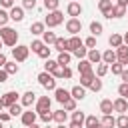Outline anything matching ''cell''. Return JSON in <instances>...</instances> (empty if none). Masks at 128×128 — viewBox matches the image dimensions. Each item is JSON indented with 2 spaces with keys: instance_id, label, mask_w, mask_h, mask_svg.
<instances>
[{
  "instance_id": "obj_1",
  "label": "cell",
  "mask_w": 128,
  "mask_h": 128,
  "mask_svg": "<svg viewBox=\"0 0 128 128\" xmlns=\"http://www.w3.org/2000/svg\"><path fill=\"white\" fill-rule=\"evenodd\" d=\"M0 34H2V38H4V42H6L8 46H14V44H16V32H14L12 28H4Z\"/></svg>"
},
{
  "instance_id": "obj_2",
  "label": "cell",
  "mask_w": 128,
  "mask_h": 128,
  "mask_svg": "<svg viewBox=\"0 0 128 128\" xmlns=\"http://www.w3.org/2000/svg\"><path fill=\"white\" fill-rule=\"evenodd\" d=\"M38 80H40V84H42L44 88H48V90L56 88V82H54V78H52V76H48L46 72H42V74L38 76Z\"/></svg>"
},
{
  "instance_id": "obj_3",
  "label": "cell",
  "mask_w": 128,
  "mask_h": 128,
  "mask_svg": "<svg viewBox=\"0 0 128 128\" xmlns=\"http://www.w3.org/2000/svg\"><path fill=\"white\" fill-rule=\"evenodd\" d=\"M62 22V14L60 12H52L48 18H46V24L48 26H56V24H60Z\"/></svg>"
},
{
  "instance_id": "obj_4",
  "label": "cell",
  "mask_w": 128,
  "mask_h": 128,
  "mask_svg": "<svg viewBox=\"0 0 128 128\" xmlns=\"http://www.w3.org/2000/svg\"><path fill=\"white\" fill-rule=\"evenodd\" d=\"M16 98H18L16 92H6L4 98H2V104L4 106H12V104H16Z\"/></svg>"
},
{
  "instance_id": "obj_5",
  "label": "cell",
  "mask_w": 128,
  "mask_h": 128,
  "mask_svg": "<svg viewBox=\"0 0 128 128\" xmlns=\"http://www.w3.org/2000/svg\"><path fill=\"white\" fill-rule=\"evenodd\" d=\"M56 100H58V102H64V104H66V102L70 100V94H68V92H66L64 88H56Z\"/></svg>"
},
{
  "instance_id": "obj_6",
  "label": "cell",
  "mask_w": 128,
  "mask_h": 128,
  "mask_svg": "<svg viewBox=\"0 0 128 128\" xmlns=\"http://www.w3.org/2000/svg\"><path fill=\"white\" fill-rule=\"evenodd\" d=\"M66 28H68V32H72V34H76V32H80V28H82V24L74 18V20H70L68 24H66Z\"/></svg>"
},
{
  "instance_id": "obj_7",
  "label": "cell",
  "mask_w": 128,
  "mask_h": 128,
  "mask_svg": "<svg viewBox=\"0 0 128 128\" xmlns=\"http://www.w3.org/2000/svg\"><path fill=\"white\" fill-rule=\"evenodd\" d=\"M26 54H28V48H26V46H18V48H14V58H16V60H24Z\"/></svg>"
},
{
  "instance_id": "obj_8",
  "label": "cell",
  "mask_w": 128,
  "mask_h": 128,
  "mask_svg": "<svg viewBox=\"0 0 128 128\" xmlns=\"http://www.w3.org/2000/svg\"><path fill=\"white\" fill-rule=\"evenodd\" d=\"M48 108H50V98H48V96L40 98V102H38V112H40V114H42V112H48Z\"/></svg>"
},
{
  "instance_id": "obj_9",
  "label": "cell",
  "mask_w": 128,
  "mask_h": 128,
  "mask_svg": "<svg viewBox=\"0 0 128 128\" xmlns=\"http://www.w3.org/2000/svg\"><path fill=\"white\" fill-rule=\"evenodd\" d=\"M34 120H36V114H34V112H24V114H22V122H24L26 126H32Z\"/></svg>"
},
{
  "instance_id": "obj_10",
  "label": "cell",
  "mask_w": 128,
  "mask_h": 128,
  "mask_svg": "<svg viewBox=\"0 0 128 128\" xmlns=\"http://www.w3.org/2000/svg\"><path fill=\"white\" fill-rule=\"evenodd\" d=\"M10 18H12V20H16V22H20V20L24 18V12H22V8H12V12H10Z\"/></svg>"
},
{
  "instance_id": "obj_11",
  "label": "cell",
  "mask_w": 128,
  "mask_h": 128,
  "mask_svg": "<svg viewBox=\"0 0 128 128\" xmlns=\"http://www.w3.org/2000/svg\"><path fill=\"white\" fill-rule=\"evenodd\" d=\"M112 106H114L118 112H126V108H128V104H126V98H120V100H116Z\"/></svg>"
},
{
  "instance_id": "obj_12",
  "label": "cell",
  "mask_w": 128,
  "mask_h": 128,
  "mask_svg": "<svg viewBox=\"0 0 128 128\" xmlns=\"http://www.w3.org/2000/svg\"><path fill=\"white\" fill-rule=\"evenodd\" d=\"M80 10H82V8H80V4H78V2H72V4L68 6V14H70V16H78V14H80Z\"/></svg>"
},
{
  "instance_id": "obj_13",
  "label": "cell",
  "mask_w": 128,
  "mask_h": 128,
  "mask_svg": "<svg viewBox=\"0 0 128 128\" xmlns=\"http://www.w3.org/2000/svg\"><path fill=\"white\" fill-rule=\"evenodd\" d=\"M56 50H60V52H64V50H68V40H64V38H56Z\"/></svg>"
},
{
  "instance_id": "obj_14",
  "label": "cell",
  "mask_w": 128,
  "mask_h": 128,
  "mask_svg": "<svg viewBox=\"0 0 128 128\" xmlns=\"http://www.w3.org/2000/svg\"><path fill=\"white\" fill-rule=\"evenodd\" d=\"M110 8H112L110 0H102V2H100V10H102V12H104L108 18H110Z\"/></svg>"
},
{
  "instance_id": "obj_15",
  "label": "cell",
  "mask_w": 128,
  "mask_h": 128,
  "mask_svg": "<svg viewBox=\"0 0 128 128\" xmlns=\"http://www.w3.org/2000/svg\"><path fill=\"white\" fill-rule=\"evenodd\" d=\"M112 108H114V106H112V102H110V100H104V102L100 104V110H102V112H104L106 116H108V114L112 112Z\"/></svg>"
},
{
  "instance_id": "obj_16",
  "label": "cell",
  "mask_w": 128,
  "mask_h": 128,
  "mask_svg": "<svg viewBox=\"0 0 128 128\" xmlns=\"http://www.w3.org/2000/svg\"><path fill=\"white\" fill-rule=\"evenodd\" d=\"M118 58H120V64H128V48H120Z\"/></svg>"
},
{
  "instance_id": "obj_17",
  "label": "cell",
  "mask_w": 128,
  "mask_h": 128,
  "mask_svg": "<svg viewBox=\"0 0 128 128\" xmlns=\"http://www.w3.org/2000/svg\"><path fill=\"white\" fill-rule=\"evenodd\" d=\"M114 124H116V120H114V118H112V116H110V114H108V116H104V118H102V126H104V128H112V126H114Z\"/></svg>"
},
{
  "instance_id": "obj_18",
  "label": "cell",
  "mask_w": 128,
  "mask_h": 128,
  "mask_svg": "<svg viewBox=\"0 0 128 128\" xmlns=\"http://www.w3.org/2000/svg\"><path fill=\"white\" fill-rule=\"evenodd\" d=\"M80 46H82V42H80L78 38H72V40H68V48H70V50H78Z\"/></svg>"
},
{
  "instance_id": "obj_19",
  "label": "cell",
  "mask_w": 128,
  "mask_h": 128,
  "mask_svg": "<svg viewBox=\"0 0 128 128\" xmlns=\"http://www.w3.org/2000/svg\"><path fill=\"white\" fill-rule=\"evenodd\" d=\"M114 60H116V54H114L112 50H108V52H104V62H106V64H112Z\"/></svg>"
},
{
  "instance_id": "obj_20",
  "label": "cell",
  "mask_w": 128,
  "mask_h": 128,
  "mask_svg": "<svg viewBox=\"0 0 128 128\" xmlns=\"http://www.w3.org/2000/svg\"><path fill=\"white\" fill-rule=\"evenodd\" d=\"M72 96H74L76 100H82V98H84V88H80V86H76V88L72 90Z\"/></svg>"
},
{
  "instance_id": "obj_21",
  "label": "cell",
  "mask_w": 128,
  "mask_h": 128,
  "mask_svg": "<svg viewBox=\"0 0 128 128\" xmlns=\"http://www.w3.org/2000/svg\"><path fill=\"white\" fill-rule=\"evenodd\" d=\"M34 96H36L34 92H26V94H24V98H22V102H24L26 106H30V104L34 102Z\"/></svg>"
},
{
  "instance_id": "obj_22",
  "label": "cell",
  "mask_w": 128,
  "mask_h": 128,
  "mask_svg": "<svg viewBox=\"0 0 128 128\" xmlns=\"http://www.w3.org/2000/svg\"><path fill=\"white\" fill-rule=\"evenodd\" d=\"M124 14V6H116L114 10H110V18L114 16V18H118V16H122Z\"/></svg>"
},
{
  "instance_id": "obj_23",
  "label": "cell",
  "mask_w": 128,
  "mask_h": 128,
  "mask_svg": "<svg viewBox=\"0 0 128 128\" xmlns=\"http://www.w3.org/2000/svg\"><path fill=\"white\" fill-rule=\"evenodd\" d=\"M32 34H42V30H44V24H40V22H36V24H32Z\"/></svg>"
},
{
  "instance_id": "obj_24",
  "label": "cell",
  "mask_w": 128,
  "mask_h": 128,
  "mask_svg": "<svg viewBox=\"0 0 128 128\" xmlns=\"http://www.w3.org/2000/svg\"><path fill=\"white\" fill-rule=\"evenodd\" d=\"M90 30H92V34H96V36H98V34L102 32V24H98V22H92V24H90Z\"/></svg>"
},
{
  "instance_id": "obj_25",
  "label": "cell",
  "mask_w": 128,
  "mask_h": 128,
  "mask_svg": "<svg viewBox=\"0 0 128 128\" xmlns=\"http://www.w3.org/2000/svg\"><path fill=\"white\" fill-rule=\"evenodd\" d=\"M52 118H54L56 122H64V120H66V112H64V110H58V112H56Z\"/></svg>"
},
{
  "instance_id": "obj_26",
  "label": "cell",
  "mask_w": 128,
  "mask_h": 128,
  "mask_svg": "<svg viewBox=\"0 0 128 128\" xmlns=\"http://www.w3.org/2000/svg\"><path fill=\"white\" fill-rule=\"evenodd\" d=\"M116 124H118V128H128V116H120L116 120Z\"/></svg>"
},
{
  "instance_id": "obj_27",
  "label": "cell",
  "mask_w": 128,
  "mask_h": 128,
  "mask_svg": "<svg viewBox=\"0 0 128 128\" xmlns=\"http://www.w3.org/2000/svg\"><path fill=\"white\" fill-rule=\"evenodd\" d=\"M68 62H70V56H68L66 52H62V54L58 56V64H62V66H64V64H68Z\"/></svg>"
},
{
  "instance_id": "obj_28",
  "label": "cell",
  "mask_w": 128,
  "mask_h": 128,
  "mask_svg": "<svg viewBox=\"0 0 128 128\" xmlns=\"http://www.w3.org/2000/svg\"><path fill=\"white\" fill-rule=\"evenodd\" d=\"M86 124H88V128H96L100 122H98V118H96V116H90V118L86 120Z\"/></svg>"
},
{
  "instance_id": "obj_29",
  "label": "cell",
  "mask_w": 128,
  "mask_h": 128,
  "mask_svg": "<svg viewBox=\"0 0 128 128\" xmlns=\"http://www.w3.org/2000/svg\"><path fill=\"white\" fill-rule=\"evenodd\" d=\"M120 42H122V38H120L118 34H112V36H110V44H112V46H120Z\"/></svg>"
},
{
  "instance_id": "obj_30",
  "label": "cell",
  "mask_w": 128,
  "mask_h": 128,
  "mask_svg": "<svg viewBox=\"0 0 128 128\" xmlns=\"http://www.w3.org/2000/svg\"><path fill=\"white\" fill-rule=\"evenodd\" d=\"M18 70V66L16 64H12V62H6V74H14Z\"/></svg>"
},
{
  "instance_id": "obj_31",
  "label": "cell",
  "mask_w": 128,
  "mask_h": 128,
  "mask_svg": "<svg viewBox=\"0 0 128 128\" xmlns=\"http://www.w3.org/2000/svg\"><path fill=\"white\" fill-rule=\"evenodd\" d=\"M118 92H120V96H122V98H128V84L124 82V84L118 88Z\"/></svg>"
},
{
  "instance_id": "obj_32",
  "label": "cell",
  "mask_w": 128,
  "mask_h": 128,
  "mask_svg": "<svg viewBox=\"0 0 128 128\" xmlns=\"http://www.w3.org/2000/svg\"><path fill=\"white\" fill-rule=\"evenodd\" d=\"M80 72L82 74H90V62H82L80 64Z\"/></svg>"
},
{
  "instance_id": "obj_33",
  "label": "cell",
  "mask_w": 128,
  "mask_h": 128,
  "mask_svg": "<svg viewBox=\"0 0 128 128\" xmlns=\"http://www.w3.org/2000/svg\"><path fill=\"white\" fill-rule=\"evenodd\" d=\"M10 114H12V116H18V114H22L20 106H18V104H12V106H10Z\"/></svg>"
},
{
  "instance_id": "obj_34",
  "label": "cell",
  "mask_w": 128,
  "mask_h": 128,
  "mask_svg": "<svg viewBox=\"0 0 128 128\" xmlns=\"http://www.w3.org/2000/svg\"><path fill=\"white\" fill-rule=\"evenodd\" d=\"M44 40H46V42H56V36H54L52 32H44Z\"/></svg>"
},
{
  "instance_id": "obj_35",
  "label": "cell",
  "mask_w": 128,
  "mask_h": 128,
  "mask_svg": "<svg viewBox=\"0 0 128 128\" xmlns=\"http://www.w3.org/2000/svg\"><path fill=\"white\" fill-rule=\"evenodd\" d=\"M48 54H50V48H44V46H42V48L38 50V56H42V58H48Z\"/></svg>"
},
{
  "instance_id": "obj_36",
  "label": "cell",
  "mask_w": 128,
  "mask_h": 128,
  "mask_svg": "<svg viewBox=\"0 0 128 128\" xmlns=\"http://www.w3.org/2000/svg\"><path fill=\"white\" fill-rule=\"evenodd\" d=\"M92 80H94L92 74H84V76H82V84H92Z\"/></svg>"
},
{
  "instance_id": "obj_37",
  "label": "cell",
  "mask_w": 128,
  "mask_h": 128,
  "mask_svg": "<svg viewBox=\"0 0 128 128\" xmlns=\"http://www.w3.org/2000/svg\"><path fill=\"white\" fill-rule=\"evenodd\" d=\"M42 46H44V44H42L40 40H36V42H32V50H34V52H38V50H40Z\"/></svg>"
},
{
  "instance_id": "obj_38",
  "label": "cell",
  "mask_w": 128,
  "mask_h": 128,
  "mask_svg": "<svg viewBox=\"0 0 128 128\" xmlns=\"http://www.w3.org/2000/svg\"><path fill=\"white\" fill-rule=\"evenodd\" d=\"M90 60H92V62H98V60H100V54H98L96 50H92V52H90Z\"/></svg>"
},
{
  "instance_id": "obj_39",
  "label": "cell",
  "mask_w": 128,
  "mask_h": 128,
  "mask_svg": "<svg viewBox=\"0 0 128 128\" xmlns=\"http://www.w3.org/2000/svg\"><path fill=\"white\" fill-rule=\"evenodd\" d=\"M58 66V62H52V60H46V70H54Z\"/></svg>"
},
{
  "instance_id": "obj_40",
  "label": "cell",
  "mask_w": 128,
  "mask_h": 128,
  "mask_svg": "<svg viewBox=\"0 0 128 128\" xmlns=\"http://www.w3.org/2000/svg\"><path fill=\"white\" fill-rule=\"evenodd\" d=\"M90 86H92V90H100V88H102V82H100V80H92Z\"/></svg>"
},
{
  "instance_id": "obj_41",
  "label": "cell",
  "mask_w": 128,
  "mask_h": 128,
  "mask_svg": "<svg viewBox=\"0 0 128 128\" xmlns=\"http://www.w3.org/2000/svg\"><path fill=\"white\" fill-rule=\"evenodd\" d=\"M82 120H84V114L82 112H74V122H80L82 124Z\"/></svg>"
},
{
  "instance_id": "obj_42",
  "label": "cell",
  "mask_w": 128,
  "mask_h": 128,
  "mask_svg": "<svg viewBox=\"0 0 128 128\" xmlns=\"http://www.w3.org/2000/svg\"><path fill=\"white\" fill-rule=\"evenodd\" d=\"M44 4H46V8H56L58 6V0H46Z\"/></svg>"
},
{
  "instance_id": "obj_43",
  "label": "cell",
  "mask_w": 128,
  "mask_h": 128,
  "mask_svg": "<svg viewBox=\"0 0 128 128\" xmlns=\"http://www.w3.org/2000/svg\"><path fill=\"white\" fill-rule=\"evenodd\" d=\"M8 18H10V16H8L4 10H0V24H6V20H8Z\"/></svg>"
},
{
  "instance_id": "obj_44",
  "label": "cell",
  "mask_w": 128,
  "mask_h": 128,
  "mask_svg": "<svg viewBox=\"0 0 128 128\" xmlns=\"http://www.w3.org/2000/svg\"><path fill=\"white\" fill-rule=\"evenodd\" d=\"M112 72H116V74H122L124 70H122V64H114L112 66Z\"/></svg>"
},
{
  "instance_id": "obj_45",
  "label": "cell",
  "mask_w": 128,
  "mask_h": 128,
  "mask_svg": "<svg viewBox=\"0 0 128 128\" xmlns=\"http://www.w3.org/2000/svg\"><path fill=\"white\" fill-rule=\"evenodd\" d=\"M24 6L26 8H34L36 6V0H24Z\"/></svg>"
},
{
  "instance_id": "obj_46",
  "label": "cell",
  "mask_w": 128,
  "mask_h": 128,
  "mask_svg": "<svg viewBox=\"0 0 128 128\" xmlns=\"http://www.w3.org/2000/svg\"><path fill=\"white\" fill-rule=\"evenodd\" d=\"M62 70H64V68H58V66H56V68H54L52 72H54V76H58V78H62Z\"/></svg>"
},
{
  "instance_id": "obj_47",
  "label": "cell",
  "mask_w": 128,
  "mask_h": 128,
  "mask_svg": "<svg viewBox=\"0 0 128 128\" xmlns=\"http://www.w3.org/2000/svg\"><path fill=\"white\" fill-rule=\"evenodd\" d=\"M86 46L94 48V46H96V40H94V38H88V40H86Z\"/></svg>"
},
{
  "instance_id": "obj_48",
  "label": "cell",
  "mask_w": 128,
  "mask_h": 128,
  "mask_svg": "<svg viewBox=\"0 0 128 128\" xmlns=\"http://www.w3.org/2000/svg\"><path fill=\"white\" fill-rule=\"evenodd\" d=\"M70 76H72V72H70L68 68H64V70H62V78H70Z\"/></svg>"
},
{
  "instance_id": "obj_49",
  "label": "cell",
  "mask_w": 128,
  "mask_h": 128,
  "mask_svg": "<svg viewBox=\"0 0 128 128\" xmlns=\"http://www.w3.org/2000/svg\"><path fill=\"white\" fill-rule=\"evenodd\" d=\"M40 116H42V120H46V122H48V120L52 118V114H50V112H42Z\"/></svg>"
},
{
  "instance_id": "obj_50",
  "label": "cell",
  "mask_w": 128,
  "mask_h": 128,
  "mask_svg": "<svg viewBox=\"0 0 128 128\" xmlns=\"http://www.w3.org/2000/svg\"><path fill=\"white\" fill-rule=\"evenodd\" d=\"M74 52H76V56H84V54H86V50H84V48H82V46H80V48H78V50H74Z\"/></svg>"
},
{
  "instance_id": "obj_51",
  "label": "cell",
  "mask_w": 128,
  "mask_h": 128,
  "mask_svg": "<svg viewBox=\"0 0 128 128\" xmlns=\"http://www.w3.org/2000/svg\"><path fill=\"white\" fill-rule=\"evenodd\" d=\"M104 72H106V64H102V66H100V68H98V74H100V76H102V74H104Z\"/></svg>"
},
{
  "instance_id": "obj_52",
  "label": "cell",
  "mask_w": 128,
  "mask_h": 128,
  "mask_svg": "<svg viewBox=\"0 0 128 128\" xmlns=\"http://www.w3.org/2000/svg\"><path fill=\"white\" fill-rule=\"evenodd\" d=\"M66 108L72 110V108H74V100H68V102H66Z\"/></svg>"
},
{
  "instance_id": "obj_53",
  "label": "cell",
  "mask_w": 128,
  "mask_h": 128,
  "mask_svg": "<svg viewBox=\"0 0 128 128\" xmlns=\"http://www.w3.org/2000/svg\"><path fill=\"white\" fill-rule=\"evenodd\" d=\"M6 76H8V74H6V72H2V70H0V82H6Z\"/></svg>"
},
{
  "instance_id": "obj_54",
  "label": "cell",
  "mask_w": 128,
  "mask_h": 128,
  "mask_svg": "<svg viewBox=\"0 0 128 128\" xmlns=\"http://www.w3.org/2000/svg\"><path fill=\"white\" fill-rule=\"evenodd\" d=\"M122 80L128 84V70H126V72H122Z\"/></svg>"
},
{
  "instance_id": "obj_55",
  "label": "cell",
  "mask_w": 128,
  "mask_h": 128,
  "mask_svg": "<svg viewBox=\"0 0 128 128\" xmlns=\"http://www.w3.org/2000/svg\"><path fill=\"white\" fill-rule=\"evenodd\" d=\"M70 128H82V124H80V122H72V126H70Z\"/></svg>"
},
{
  "instance_id": "obj_56",
  "label": "cell",
  "mask_w": 128,
  "mask_h": 128,
  "mask_svg": "<svg viewBox=\"0 0 128 128\" xmlns=\"http://www.w3.org/2000/svg\"><path fill=\"white\" fill-rule=\"evenodd\" d=\"M4 64H6V58H4L2 54H0V66H4Z\"/></svg>"
},
{
  "instance_id": "obj_57",
  "label": "cell",
  "mask_w": 128,
  "mask_h": 128,
  "mask_svg": "<svg viewBox=\"0 0 128 128\" xmlns=\"http://www.w3.org/2000/svg\"><path fill=\"white\" fill-rule=\"evenodd\" d=\"M2 4H4V6H10V4H12V0H2Z\"/></svg>"
},
{
  "instance_id": "obj_58",
  "label": "cell",
  "mask_w": 128,
  "mask_h": 128,
  "mask_svg": "<svg viewBox=\"0 0 128 128\" xmlns=\"http://www.w3.org/2000/svg\"><path fill=\"white\" fill-rule=\"evenodd\" d=\"M118 2H120V6H126L128 4V0H118Z\"/></svg>"
},
{
  "instance_id": "obj_59",
  "label": "cell",
  "mask_w": 128,
  "mask_h": 128,
  "mask_svg": "<svg viewBox=\"0 0 128 128\" xmlns=\"http://www.w3.org/2000/svg\"><path fill=\"white\" fill-rule=\"evenodd\" d=\"M2 106H4V104H2V100H0V108H2Z\"/></svg>"
},
{
  "instance_id": "obj_60",
  "label": "cell",
  "mask_w": 128,
  "mask_h": 128,
  "mask_svg": "<svg viewBox=\"0 0 128 128\" xmlns=\"http://www.w3.org/2000/svg\"><path fill=\"white\" fill-rule=\"evenodd\" d=\"M30 128H38V126H34V124H32V126H30Z\"/></svg>"
},
{
  "instance_id": "obj_61",
  "label": "cell",
  "mask_w": 128,
  "mask_h": 128,
  "mask_svg": "<svg viewBox=\"0 0 128 128\" xmlns=\"http://www.w3.org/2000/svg\"><path fill=\"white\" fill-rule=\"evenodd\" d=\"M126 42H128V34H126Z\"/></svg>"
},
{
  "instance_id": "obj_62",
  "label": "cell",
  "mask_w": 128,
  "mask_h": 128,
  "mask_svg": "<svg viewBox=\"0 0 128 128\" xmlns=\"http://www.w3.org/2000/svg\"><path fill=\"white\" fill-rule=\"evenodd\" d=\"M0 48H2V42H0Z\"/></svg>"
},
{
  "instance_id": "obj_63",
  "label": "cell",
  "mask_w": 128,
  "mask_h": 128,
  "mask_svg": "<svg viewBox=\"0 0 128 128\" xmlns=\"http://www.w3.org/2000/svg\"><path fill=\"white\" fill-rule=\"evenodd\" d=\"M58 128H64V126H58Z\"/></svg>"
},
{
  "instance_id": "obj_64",
  "label": "cell",
  "mask_w": 128,
  "mask_h": 128,
  "mask_svg": "<svg viewBox=\"0 0 128 128\" xmlns=\"http://www.w3.org/2000/svg\"><path fill=\"white\" fill-rule=\"evenodd\" d=\"M96 128H98V126H96Z\"/></svg>"
}]
</instances>
